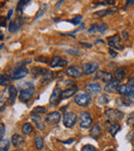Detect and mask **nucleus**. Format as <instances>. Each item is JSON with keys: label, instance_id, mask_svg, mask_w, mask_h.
<instances>
[{"label": "nucleus", "instance_id": "nucleus-1", "mask_svg": "<svg viewBox=\"0 0 134 151\" xmlns=\"http://www.w3.org/2000/svg\"><path fill=\"white\" fill-rule=\"evenodd\" d=\"M28 74V70L24 66H17L10 70V78L12 80H18L24 78Z\"/></svg>", "mask_w": 134, "mask_h": 151}, {"label": "nucleus", "instance_id": "nucleus-2", "mask_svg": "<svg viewBox=\"0 0 134 151\" xmlns=\"http://www.w3.org/2000/svg\"><path fill=\"white\" fill-rule=\"evenodd\" d=\"M105 118L106 121H109V122H117V121L121 120L124 116V114L120 111V110L116 109H108L105 111Z\"/></svg>", "mask_w": 134, "mask_h": 151}, {"label": "nucleus", "instance_id": "nucleus-3", "mask_svg": "<svg viewBox=\"0 0 134 151\" xmlns=\"http://www.w3.org/2000/svg\"><path fill=\"white\" fill-rule=\"evenodd\" d=\"M74 103L80 107H87L91 103V96L88 93H80L74 97Z\"/></svg>", "mask_w": 134, "mask_h": 151}, {"label": "nucleus", "instance_id": "nucleus-4", "mask_svg": "<svg viewBox=\"0 0 134 151\" xmlns=\"http://www.w3.org/2000/svg\"><path fill=\"white\" fill-rule=\"evenodd\" d=\"M34 91H35V88H34V86H27V88H23L20 93V96H19L20 101H22L23 103H27V102H29L31 98L33 97Z\"/></svg>", "mask_w": 134, "mask_h": 151}, {"label": "nucleus", "instance_id": "nucleus-5", "mask_svg": "<svg viewBox=\"0 0 134 151\" xmlns=\"http://www.w3.org/2000/svg\"><path fill=\"white\" fill-rule=\"evenodd\" d=\"M92 117H91L90 113L87 111H84L80 114V125L83 129H87L90 127L92 124Z\"/></svg>", "mask_w": 134, "mask_h": 151}, {"label": "nucleus", "instance_id": "nucleus-6", "mask_svg": "<svg viewBox=\"0 0 134 151\" xmlns=\"http://www.w3.org/2000/svg\"><path fill=\"white\" fill-rule=\"evenodd\" d=\"M76 119H78V116L73 112H68V113H65L64 116H63V122H64V125L66 127H73L76 122Z\"/></svg>", "mask_w": 134, "mask_h": 151}, {"label": "nucleus", "instance_id": "nucleus-7", "mask_svg": "<svg viewBox=\"0 0 134 151\" xmlns=\"http://www.w3.org/2000/svg\"><path fill=\"white\" fill-rule=\"evenodd\" d=\"M117 91L120 95H123L124 97L134 96V86H129V84H122V86H119Z\"/></svg>", "mask_w": 134, "mask_h": 151}, {"label": "nucleus", "instance_id": "nucleus-8", "mask_svg": "<svg viewBox=\"0 0 134 151\" xmlns=\"http://www.w3.org/2000/svg\"><path fill=\"white\" fill-rule=\"evenodd\" d=\"M61 96H62V91L60 88H55L53 91L52 95L50 98V103L51 105H57V104L60 102L61 100Z\"/></svg>", "mask_w": 134, "mask_h": 151}, {"label": "nucleus", "instance_id": "nucleus-9", "mask_svg": "<svg viewBox=\"0 0 134 151\" xmlns=\"http://www.w3.org/2000/svg\"><path fill=\"white\" fill-rule=\"evenodd\" d=\"M66 74L72 78H78L82 76L83 69H80V68L78 67V66H71V67H69L66 69Z\"/></svg>", "mask_w": 134, "mask_h": 151}, {"label": "nucleus", "instance_id": "nucleus-10", "mask_svg": "<svg viewBox=\"0 0 134 151\" xmlns=\"http://www.w3.org/2000/svg\"><path fill=\"white\" fill-rule=\"evenodd\" d=\"M60 120H61V115H60V113L57 111L51 112L46 117V121L48 123H50V124H57Z\"/></svg>", "mask_w": 134, "mask_h": 151}, {"label": "nucleus", "instance_id": "nucleus-11", "mask_svg": "<svg viewBox=\"0 0 134 151\" xmlns=\"http://www.w3.org/2000/svg\"><path fill=\"white\" fill-rule=\"evenodd\" d=\"M23 24H24V20H23L22 18H17L14 21H12V22L9 23L8 30H9V32H12H12H17L23 26Z\"/></svg>", "mask_w": 134, "mask_h": 151}, {"label": "nucleus", "instance_id": "nucleus-12", "mask_svg": "<svg viewBox=\"0 0 134 151\" xmlns=\"http://www.w3.org/2000/svg\"><path fill=\"white\" fill-rule=\"evenodd\" d=\"M97 69H98V64L95 63V62H93V63H87L83 65V72L85 74H87V75L94 73L95 71H97Z\"/></svg>", "mask_w": 134, "mask_h": 151}, {"label": "nucleus", "instance_id": "nucleus-13", "mask_svg": "<svg viewBox=\"0 0 134 151\" xmlns=\"http://www.w3.org/2000/svg\"><path fill=\"white\" fill-rule=\"evenodd\" d=\"M108 45L112 48H117V50H123V48H124L119 35H114V36H112V38H109V43H108Z\"/></svg>", "mask_w": 134, "mask_h": 151}, {"label": "nucleus", "instance_id": "nucleus-14", "mask_svg": "<svg viewBox=\"0 0 134 151\" xmlns=\"http://www.w3.org/2000/svg\"><path fill=\"white\" fill-rule=\"evenodd\" d=\"M96 78L97 79H100L103 82H110L112 79V75L108 72H104V71H98L96 73Z\"/></svg>", "mask_w": 134, "mask_h": 151}, {"label": "nucleus", "instance_id": "nucleus-15", "mask_svg": "<svg viewBox=\"0 0 134 151\" xmlns=\"http://www.w3.org/2000/svg\"><path fill=\"white\" fill-rule=\"evenodd\" d=\"M106 123H107V129L112 136H116V134L121 129V125L119 124L118 122H109V121H106Z\"/></svg>", "mask_w": 134, "mask_h": 151}, {"label": "nucleus", "instance_id": "nucleus-16", "mask_svg": "<svg viewBox=\"0 0 134 151\" xmlns=\"http://www.w3.org/2000/svg\"><path fill=\"white\" fill-rule=\"evenodd\" d=\"M101 134H102V127H101V124H99V123L95 124L90 131V135L93 139H98L101 136Z\"/></svg>", "mask_w": 134, "mask_h": 151}, {"label": "nucleus", "instance_id": "nucleus-17", "mask_svg": "<svg viewBox=\"0 0 134 151\" xmlns=\"http://www.w3.org/2000/svg\"><path fill=\"white\" fill-rule=\"evenodd\" d=\"M86 88L87 91H89V93H94V95H96V93H100L101 91V86L99 83H96V82H92V83H89L86 86Z\"/></svg>", "mask_w": 134, "mask_h": 151}, {"label": "nucleus", "instance_id": "nucleus-18", "mask_svg": "<svg viewBox=\"0 0 134 151\" xmlns=\"http://www.w3.org/2000/svg\"><path fill=\"white\" fill-rule=\"evenodd\" d=\"M120 81L117 79H114L112 80L110 82H108L107 84L105 86V88H104V91H114L116 90H118V88L120 86Z\"/></svg>", "mask_w": 134, "mask_h": 151}, {"label": "nucleus", "instance_id": "nucleus-19", "mask_svg": "<svg viewBox=\"0 0 134 151\" xmlns=\"http://www.w3.org/2000/svg\"><path fill=\"white\" fill-rule=\"evenodd\" d=\"M24 142H25L24 138H23L21 135H19V134H14V135L12 137V144L14 146H16V147H19V146L23 145Z\"/></svg>", "mask_w": 134, "mask_h": 151}, {"label": "nucleus", "instance_id": "nucleus-20", "mask_svg": "<svg viewBox=\"0 0 134 151\" xmlns=\"http://www.w3.org/2000/svg\"><path fill=\"white\" fill-rule=\"evenodd\" d=\"M31 73L33 74L34 77H39V76H43L44 74L48 73V70L46 68L41 67H34L31 69Z\"/></svg>", "mask_w": 134, "mask_h": 151}, {"label": "nucleus", "instance_id": "nucleus-21", "mask_svg": "<svg viewBox=\"0 0 134 151\" xmlns=\"http://www.w3.org/2000/svg\"><path fill=\"white\" fill-rule=\"evenodd\" d=\"M17 95H18V91H17L16 86H10L8 88V101H9V103H14L17 98Z\"/></svg>", "mask_w": 134, "mask_h": 151}, {"label": "nucleus", "instance_id": "nucleus-22", "mask_svg": "<svg viewBox=\"0 0 134 151\" xmlns=\"http://www.w3.org/2000/svg\"><path fill=\"white\" fill-rule=\"evenodd\" d=\"M31 119H32L33 122H35L36 127H37V129H39V131H43V129H44V123L42 122V120H41V118H40L39 115L32 114V116H31Z\"/></svg>", "mask_w": 134, "mask_h": 151}, {"label": "nucleus", "instance_id": "nucleus-23", "mask_svg": "<svg viewBox=\"0 0 134 151\" xmlns=\"http://www.w3.org/2000/svg\"><path fill=\"white\" fill-rule=\"evenodd\" d=\"M76 90H78V88H76V86H73L72 88H67V90L63 91H62V96H61V100L67 99V98H70L71 96H73L74 93H75Z\"/></svg>", "mask_w": 134, "mask_h": 151}, {"label": "nucleus", "instance_id": "nucleus-24", "mask_svg": "<svg viewBox=\"0 0 134 151\" xmlns=\"http://www.w3.org/2000/svg\"><path fill=\"white\" fill-rule=\"evenodd\" d=\"M34 144H35L36 149L41 150L43 148V139L40 136H35V138H34Z\"/></svg>", "mask_w": 134, "mask_h": 151}, {"label": "nucleus", "instance_id": "nucleus-25", "mask_svg": "<svg viewBox=\"0 0 134 151\" xmlns=\"http://www.w3.org/2000/svg\"><path fill=\"white\" fill-rule=\"evenodd\" d=\"M114 76H116L117 80H122L124 79L125 77H126V72H125L124 69H122V68H119V69L116 70V72H114Z\"/></svg>", "mask_w": 134, "mask_h": 151}, {"label": "nucleus", "instance_id": "nucleus-26", "mask_svg": "<svg viewBox=\"0 0 134 151\" xmlns=\"http://www.w3.org/2000/svg\"><path fill=\"white\" fill-rule=\"evenodd\" d=\"M32 131H33V127H32V124H31V123L26 122V123H24V124H23L22 132L25 134V135H29V134L32 133Z\"/></svg>", "mask_w": 134, "mask_h": 151}, {"label": "nucleus", "instance_id": "nucleus-27", "mask_svg": "<svg viewBox=\"0 0 134 151\" xmlns=\"http://www.w3.org/2000/svg\"><path fill=\"white\" fill-rule=\"evenodd\" d=\"M54 78V73H52V72L48 71V73L44 74L43 76H42V79H41V83L44 84V83H48V82H50L51 80Z\"/></svg>", "mask_w": 134, "mask_h": 151}, {"label": "nucleus", "instance_id": "nucleus-28", "mask_svg": "<svg viewBox=\"0 0 134 151\" xmlns=\"http://www.w3.org/2000/svg\"><path fill=\"white\" fill-rule=\"evenodd\" d=\"M10 79H12V78H10V76H8L7 74H2L1 78H0V84H1L2 86H7V84L9 83Z\"/></svg>", "mask_w": 134, "mask_h": 151}, {"label": "nucleus", "instance_id": "nucleus-29", "mask_svg": "<svg viewBox=\"0 0 134 151\" xmlns=\"http://www.w3.org/2000/svg\"><path fill=\"white\" fill-rule=\"evenodd\" d=\"M119 102H123L124 105H131L134 103V96H130V97H124L121 100H118Z\"/></svg>", "mask_w": 134, "mask_h": 151}, {"label": "nucleus", "instance_id": "nucleus-30", "mask_svg": "<svg viewBox=\"0 0 134 151\" xmlns=\"http://www.w3.org/2000/svg\"><path fill=\"white\" fill-rule=\"evenodd\" d=\"M61 61H62V59L60 58V57H55V58L52 59V61H51L50 65L52 68H55V67H59V65H60Z\"/></svg>", "mask_w": 134, "mask_h": 151}, {"label": "nucleus", "instance_id": "nucleus-31", "mask_svg": "<svg viewBox=\"0 0 134 151\" xmlns=\"http://www.w3.org/2000/svg\"><path fill=\"white\" fill-rule=\"evenodd\" d=\"M46 108L42 107V106H37L33 109V114H39V113H46Z\"/></svg>", "mask_w": 134, "mask_h": 151}, {"label": "nucleus", "instance_id": "nucleus-32", "mask_svg": "<svg viewBox=\"0 0 134 151\" xmlns=\"http://www.w3.org/2000/svg\"><path fill=\"white\" fill-rule=\"evenodd\" d=\"M127 124L130 127H134V112L130 113L128 115V119H127Z\"/></svg>", "mask_w": 134, "mask_h": 151}, {"label": "nucleus", "instance_id": "nucleus-33", "mask_svg": "<svg viewBox=\"0 0 134 151\" xmlns=\"http://www.w3.org/2000/svg\"><path fill=\"white\" fill-rule=\"evenodd\" d=\"M46 8H48V4H41V6H40V8H39V12H38V14H36V18H39L40 16H42V14L46 12Z\"/></svg>", "mask_w": 134, "mask_h": 151}, {"label": "nucleus", "instance_id": "nucleus-34", "mask_svg": "<svg viewBox=\"0 0 134 151\" xmlns=\"http://www.w3.org/2000/svg\"><path fill=\"white\" fill-rule=\"evenodd\" d=\"M98 103L100 105H104V104H107L108 103V97L106 95H103V96H100L98 99Z\"/></svg>", "mask_w": 134, "mask_h": 151}, {"label": "nucleus", "instance_id": "nucleus-35", "mask_svg": "<svg viewBox=\"0 0 134 151\" xmlns=\"http://www.w3.org/2000/svg\"><path fill=\"white\" fill-rule=\"evenodd\" d=\"M30 1H28V0H23V1H20L18 3V10L19 12H22V9L25 7V6L27 5V4L29 3Z\"/></svg>", "mask_w": 134, "mask_h": 151}, {"label": "nucleus", "instance_id": "nucleus-36", "mask_svg": "<svg viewBox=\"0 0 134 151\" xmlns=\"http://www.w3.org/2000/svg\"><path fill=\"white\" fill-rule=\"evenodd\" d=\"M106 29H107V25L104 24V23H101V24H98L97 25V31L98 32H104L106 31Z\"/></svg>", "mask_w": 134, "mask_h": 151}, {"label": "nucleus", "instance_id": "nucleus-37", "mask_svg": "<svg viewBox=\"0 0 134 151\" xmlns=\"http://www.w3.org/2000/svg\"><path fill=\"white\" fill-rule=\"evenodd\" d=\"M80 20H82V16H76L75 18L72 19V20H70L69 22L73 25H78L80 23Z\"/></svg>", "mask_w": 134, "mask_h": 151}, {"label": "nucleus", "instance_id": "nucleus-38", "mask_svg": "<svg viewBox=\"0 0 134 151\" xmlns=\"http://www.w3.org/2000/svg\"><path fill=\"white\" fill-rule=\"evenodd\" d=\"M82 151H97V149L92 145H85L83 146Z\"/></svg>", "mask_w": 134, "mask_h": 151}, {"label": "nucleus", "instance_id": "nucleus-39", "mask_svg": "<svg viewBox=\"0 0 134 151\" xmlns=\"http://www.w3.org/2000/svg\"><path fill=\"white\" fill-rule=\"evenodd\" d=\"M0 139L3 140V137H4V133H5V127H4V124L1 122V124H0Z\"/></svg>", "mask_w": 134, "mask_h": 151}, {"label": "nucleus", "instance_id": "nucleus-40", "mask_svg": "<svg viewBox=\"0 0 134 151\" xmlns=\"http://www.w3.org/2000/svg\"><path fill=\"white\" fill-rule=\"evenodd\" d=\"M117 12V7H110L108 9H106V14H114Z\"/></svg>", "mask_w": 134, "mask_h": 151}, {"label": "nucleus", "instance_id": "nucleus-41", "mask_svg": "<svg viewBox=\"0 0 134 151\" xmlns=\"http://www.w3.org/2000/svg\"><path fill=\"white\" fill-rule=\"evenodd\" d=\"M35 60L37 62H41V63H48V59L44 58V57H37Z\"/></svg>", "mask_w": 134, "mask_h": 151}, {"label": "nucleus", "instance_id": "nucleus-42", "mask_svg": "<svg viewBox=\"0 0 134 151\" xmlns=\"http://www.w3.org/2000/svg\"><path fill=\"white\" fill-rule=\"evenodd\" d=\"M66 52L69 55H80V52H78V50H66Z\"/></svg>", "mask_w": 134, "mask_h": 151}, {"label": "nucleus", "instance_id": "nucleus-43", "mask_svg": "<svg viewBox=\"0 0 134 151\" xmlns=\"http://www.w3.org/2000/svg\"><path fill=\"white\" fill-rule=\"evenodd\" d=\"M96 31H97V25H92V26L90 27V29H89V32H90V33L96 32Z\"/></svg>", "mask_w": 134, "mask_h": 151}, {"label": "nucleus", "instance_id": "nucleus-44", "mask_svg": "<svg viewBox=\"0 0 134 151\" xmlns=\"http://www.w3.org/2000/svg\"><path fill=\"white\" fill-rule=\"evenodd\" d=\"M127 84H129V86H134V77L129 78V80H128V82H127Z\"/></svg>", "mask_w": 134, "mask_h": 151}, {"label": "nucleus", "instance_id": "nucleus-45", "mask_svg": "<svg viewBox=\"0 0 134 151\" xmlns=\"http://www.w3.org/2000/svg\"><path fill=\"white\" fill-rule=\"evenodd\" d=\"M122 35H123V38H124L125 40H127V39H128V38H129V35H128V34H127V32L125 31V30L122 32Z\"/></svg>", "mask_w": 134, "mask_h": 151}, {"label": "nucleus", "instance_id": "nucleus-46", "mask_svg": "<svg viewBox=\"0 0 134 151\" xmlns=\"http://www.w3.org/2000/svg\"><path fill=\"white\" fill-rule=\"evenodd\" d=\"M72 142H74L73 138H71V139H68V140H66V141H63V143H64V144H70V143H72Z\"/></svg>", "mask_w": 134, "mask_h": 151}, {"label": "nucleus", "instance_id": "nucleus-47", "mask_svg": "<svg viewBox=\"0 0 134 151\" xmlns=\"http://www.w3.org/2000/svg\"><path fill=\"white\" fill-rule=\"evenodd\" d=\"M109 55H110L112 57H116V56H117V52H114V50H112V48H110V50H109Z\"/></svg>", "mask_w": 134, "mask_h": 151}, {"label": "nucleus", "instance_id": "nucleus-48", "mask_svg": "<svg viewBox=\"0 0 134 151\" xmlns=\"http://www.w3.org/2000/svg\"><path fill=\"white\" fill-rule=\"evenodd\" d=\"M14 14V10H9V12H8V16H7V19H10V17H12V14Z\"/></svg>", "mask_w": 134, "mask_h": 151}, {"label": "nucleus", "instance_id": "nucleus-49", "mask_svg": "<svg viewBox=\"0 0 134 151\" xmlns=\"http://www.w3.org/2000/svg\"><path fill=\"white\" fill-rule=\"evenodd\" d=\"M133 3H134V1H131V0H129V1H126L127 5H132Z\"/></svg>", "mask_w": 134, "mask_h": 151}, {"label": "nucleus", "instance_id": "nucleus-50", "mask_svg": "<svg viewBox=\"0 0 134 151\" xmlns=\"http://www.w3.org/2000/svg\"><path fill=\"white\" fill-rule=\"evenodd\" d=\"M80 44H83L84 46H88V47H91V46H92L91 44H89V43H80Z\"/></svg>", "mask_w": 134, "mask_h": 151}, {"label": "nucleus", "instance_id": "nucleus-51", "mask_svg": "<svg viewBox=\"0 0 134 151\" xmlns=\"http://www.w3.org/2000/svg\"><path fill=\"white\" fill-rule=\"evenodd\" d=\"M62 3H63V1H59V2H58V4H57L56 6H57V7H58V6H60V5H61V4H62Z\"/></svg>", "mask_w": 134, "mask_h": 151}, {"label": "nucleus", "instance_id": "nucleus-52", "mask_svg": "<svg viewBox=\"0 0 134 151\" xmlns=\"http://www.w3.org/2000/svg\"><path fill=\"white\" fill-rule=\"evenodd\" d=\"M14 151H23V150H21V149H17V150H14Z\"/></svg>", "mask_w": 134, "mask_h": 151}, {"label": "nucleus", "instance_id": "nucleus-53", "mask_svg": "<svg viewBox=\"0 0 134 151\" xmlns=\"http://www.w3.org/2000/svg\"><path fill=\"white\" fill-rule=\"evenodd\" d=\"M106 151H114V150H112V149H109V150H106Z\"/></svg>", "mask_w": 134, "mask_h": 151}, {"label": "nucleus", "instance_id": "nucleus-54", "mask_svg": "<svg viewBox=\"0 0 134 151\" xmlns=\"http://www.w3.org/2000/svg\"><path fill=\"white\" fill-rule=\"evenodd\" d=\"M133 151H134V150H133Z\"/></svg>", "mask_w": 134, "mask_h": 151}]
</instances>
